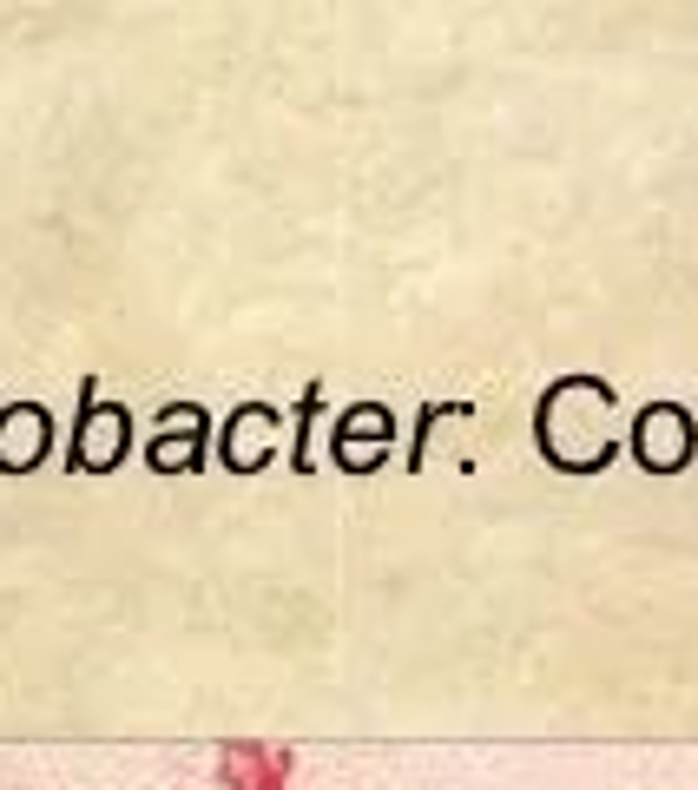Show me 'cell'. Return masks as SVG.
I'll return each instance as SVG.
<instances>
[{"label":"cell","mask_w":698,"mask_h":790,"mask_svg":"<svg viewBox=\"0 0 698 790\" xmlns=\"http://www.w3.org/2000/svg\"><path fill=\"white\" fill-rule=\"evenodd\" d=\"M152 455H159L165 468H185V461L198 455V442H159V448H152Z\"/></svg>","instance_id":"cell-5"},{"label":"cell","mask_w":698,"mask_h":790,"mask_svg":"<svg viewBox=\"0 0 698 790\" xmlns=\"http://www.w3.org/2000/svg\"><path fill=\"white\" fill-rule=\"evenodd\" d=\"M80 468H112L126 455V409H99L93 415V382H86V422H80V442H73Z\"/></svg>","instance_id":"cell-2"},{"label":"cell","mask_w":698,"mask_h":790,"mask_svg":"<svg viewBox=\"0 0 698 790\" xmlns=\"http://www.w3.org/2000/svg\"><path fill=\"white\" fill-rule=\"evenodd\" d=\"M40 455H47V415L7 409L0 415V468H33Z\"/></svg>","instance_id":"cell-4"},{"label":"cell","mask_w":698,"mask_h":790,"mask_svg":"<svg viewBox=\"0 0 698 790\" xmlns=\"http://www.w3.org/2000/svg\"><path fill=\"white\" fill-rule=\"evenodd\" d=\"M639 455H646V468H679V461L692 455L685 415L679 409H646V422H639Z\"/></svg>","instance_id":"cell-3"},{"label":"cell","mask_w":698,"mask_h":790,"mask_svg":"<svg viewBox=\"0 0 698 790\" xmlns=\"http://www.w3.org/2000/svg\"><path fill=\"white\" fill-rule=\"evenodd\" d=\"M290 777H297V751L270 738H224L211 764L218 790H290Z\"/></svg>","instance_id":"cell-1"}]
</instances>
